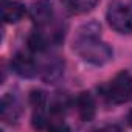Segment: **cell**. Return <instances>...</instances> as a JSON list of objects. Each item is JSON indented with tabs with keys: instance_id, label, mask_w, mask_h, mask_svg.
<instances>
[{
	"instance_id": "7",
	"label": "cell",
	"mask_w": 132,
	"mask_h": 132,
	"mask_svg": "<svg viewBox=\"0 0 132 132\" xmlns=\"http://www.w3.org/2000/svg\"><path fill=\"white\" fill-rule=\"evenodd\" d=\"M76 107H78V115L82 121H92L96 115V104L95 100L92 98L90 93L84 92L76 98Z\"/></svg>"
},
{
	"instance_id": "4",
	"label": "cell",
	"mask_w": 132,
	"mask_h": 132,
	"mask_svg": "<svg viewBox=\"0 0 132 132\" xmlns=\"http://www.w3.org/2000/svg\"><path fill=\"white\" fill-rule=\"evenodd\" d=\"M11 69L20 78H34L37 75V67L33 57L27 56L25 53H17L11 61Z\"/></svg>"
},
{
	"instance_id": "3",
	"label": "cell",
	"mask_w": 132,
	"mask_h": 132,
	"mask_svg": "<svg viewBox=\"0 0 132 132\" xmlns=\"http://www.w3.org/2000/svg\"><path fill=\"white\" fill-rule=\"evenodd\" d=\"M107 22L110 28H113L117 33L129 34L132 33V8L123 3H113L107 10Z\"/></svg>"
},
{
	"instance_id": "1",
	"label": "cell",
	"mask_w": 132,
	"mask_h": 132,
	"mask_svg": "<svg viewBox=\"0 0 132 132\" xmlns=\"http://www.w3.org/2000/svg\"><path fill=\"white\" fill-rule=\"evenodd\" d=\"M100 27L90 23L86 27V33L79 31L78 37L73 40V50L81 56L82 61L92 65H104L112 59V48L98 39Z\"/></svg>"
},
{
	"instance_id": "11",
	"label": "cell",
	"mask_w": 132,
	"mask_h": 132,
	"mask_svg": "<svg viewBox=\"0 0 132 132\" xmlns=\"http://www.w3.org/2000/svg\"><path fill=\"white\" fill-rule=\"evenodd\" d=\"M30 101H31V104H33L34 107L42 109V107L45 106L47 96H45V93L40 92V90H33V92L30 93Z\"/></svg>"
},
{
	"instance_id": "6",
	"label": "cell",
	"mask_w": 132,
	"mask_h": 132,
	"mask_svg": "<svg viewBox=\"0 0 132 132\" xmlns=\"http://www.w3.org/2000/svg\"><path fill=\"white\" fill-rule=\"evenodd\" d=\"M64 75V61L57 56L48 59L42 69V79L48 84H54Z\"/></svg>"
},
{
	"instance_id": "8",
	"label": "cell",
	"mask_w": 132,
	"mask_h": 132,
	"mask_svg": "<svg viewBox=\"0 0 132 132\" xmlns=\"http://www.w3.org/2000/svg\"><path fill=\"white\" fill-rule=\"evenodd\" d=\"M27 10L22 3L19 2H10V3H5L3 5V20L6 23H17L19 20H22V17L25 16Z\"/></svg>"
},
{
	"instance_id": "2",
	"label": "cell",
	"mask_w": 132,
	"mask_h": 132,
	"mask_svg": "<svg viewBox=\"0 0 132 132\" xmlns=\"http://www.w3.org/2000/svg\"><path fill=\"white\" fill-rule=\"evenodd\" d=\"M106 96L113 104H124L132 101V76L129 72H120L107 86Z\"/></svg>"
},
{
	"instance_id": "9",
	"label": "cell",
	"mask_w": 132,
	"mask_h": 132,
	"mask_svg": "<svg viewBox=\"0 0 132 132\" xmlns=\"http://www.w3.org/2000/svg\"><path fill=\"white\" fill-rule=\"evenodd\" d=\"M98 3V0H64V5L72 14L90 13Z\"/></svg>"
},
{
	"instance_id": "5",
	"label": "cell",
	"mask_w": 132,
	"mask_h": 132,
	"mask_svg": "<svg viewBox=\"0 0 132 132\" xmlns=\"http://www.w3.org/2000/svg\"><path fill=\"white\" fill-rule=\"evenodd\" d=\"M20 104L19 101L16 100V96H13L11 93H6L3 98H2V104H0V117L5 123H16L20 117Z\"/></svg>"
},
{
	"instance_id": "10",
	"label": "cell",
	"mask_w": 132,
	"mask_h": 132,
	"mask_svg": "<svg viewBox=\"0 0 132 132\" xmlns=\"http://www.w3.org/2000/svg\"><path fill=\"white\" fill-rule=\"evenodd\" d=\"M51 14H53L51 5H48V3H45V2L36 3L34 8H33V11H31L33 20H34L36 23H39V25H47V23L51 20Z\"/></svg>"
},
{
	"instance_id": "12",
	"label": "cell",
	"mask_w": 132,
	"mask_h": 132,
	"mask_svg": "<svg viewBox=\"0 0 132 132\" xmlns=\"http://www.w3.org/2000/svg\"><path fill=\"white\" fill-rule=\"evenodd\" d=\"M127 121H129V124L132 126V110L129 112V115H127Z\"/></svg>"
}]
</instances>
